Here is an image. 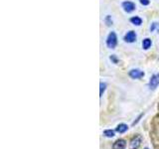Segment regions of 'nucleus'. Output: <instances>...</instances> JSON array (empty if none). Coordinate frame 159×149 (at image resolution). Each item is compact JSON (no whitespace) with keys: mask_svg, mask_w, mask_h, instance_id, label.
<instances>
[{"mask_svg":"<svg viewBox=\"0 0 159 149\" xmlns=\"http://www.w3.org/2000/svg\"><path fill=\"white\" fill-rule=\"evenodd\" d=\"M99 87H101V88H99V97H102V94L104 93V91H106V88H107V84L106 83H101L99 84Z\"/></svg>","mask_w":159,"mask_h":149,"instance_id":"nucleus-13","label":"nucleus"},{"mask_svg":"<svg viewBox=\"0 0 159 149\" xmlns=\"http://www.w3.org/2000/svg\"><path fill=\"white\" fill-rule=\"evenodd\" d=\"M149 31L152 33H157L159 34V22L157 21H153L150 26H149Z\"/></svg>","mask_w":159,"mask_h":149,"instance_id":"nucleus-9","label":"nucleus"},{"mask_svg":"<svg viewBox=\"0 0 159 149\" xmlns=\"http://www.w3.org/2000/svg\"><path fill=\"white\" fill-rule=\"evenodd\" d=\"M144 149H149V148H144Z\"/></svg>","mask_w":159,"mask_h":149,"instance_id":"nucleus-18","label":"nucleus"},{"mask_svg":"<svg viewBox=\"0 0 159 149\" xmlns=\"http://www.w3.org/2000/svg\"><path fill=\"white\" fill-rule=\"evenodd\" d=\"M159 86V74H154L153 76L149 79L148 88L150 91H154Z\"/></svg>","mask_w":159,"mask_h":149,"instance_id":"nucleus-5","label":"nucleus"},{"mask_svg":"<svg viewBox=\"0 0 159 149\" xmlns=\"http://www.w3.org/2000/svg\"><path fill=\"white\" fill-rule=\"evenodd\" d=\"M141 143H142V137H141V135L137 134V135H135L130 140V143H129V149H138L140 147Z\"/></svg>","mask_w":159,"mask_h":149,"instance_id":"nucleus-3","label":"nucleus"},{"mask_svg":"<svg viewBox=\"0 0 159 149\" xmlns=\"http://www.w3.org/2000/svg\"><path fill=\"white\" fill-rule=\"evenodd\" d=\"M127 129H128L127 124H125V123H120V124H118V125L116 126V131L118 132V133H120V134H122L124 132H126Z\"/></svg>","mask_w":159,"mask_h":149,"instance_id":"nucleus-10","label":"nucleus"},{"mask_svg":"<svg viewBox=\"0 0 159 149\" xmlns=\"http://www.w3.org/2000/svg\"><path fill=\"white\" fill-rule=\"evenodd\" d=\"M144 72L141 71L139 69H131L130 71L128 72V76L130 77L133 79H142L144 77Z\"/></svg>","mask_w":159,"mask_h":149,"instance_id":"nucleus-6","label":"nucleus"},{"mask_svg":"<svg viewBox=\"0 0 159 149\" xmlns=\"http://www.w3.org/2000/svg\"><path fill=\"white\" fill-rule=\"evenodd\" d=\"M121 7L124 10V12L131 13V12H133L134 10L136 9V5H135V3L132 2V1H129V0H125V1H123L121 3Z\"/></svg>","mask_w":159,"mask_h":149,"instance_id":"nucleus-2","label":"nucleus"},{"mask_svg":"<svg viewBox=\"0 0 159 149\" xmlns=\"http://www.w3.org/2000/svg\"><path fill=\"white\" fill-rule=\"evenodd\" d=\"M141 45H142V49H143V50H148V49H150L151 46H152V41H151V39H150V38H145V39H143Z\"/></svg>","mask_w":159,"mask_h":149,"instance_id":"nucleus-8","label":"nucleus"},{"mask_svg":"<svg viewBox=\"0 0 159 149\" xmlns=\"http://www.w3.org/2000/svg\"><path fill=\"white\" fill-rule=\"evenodd\" d=\"M143 115H144V113H141V114H140V115H139V116H138V117L136 118V120H134V121H133V123H132V125L134 126V125H135V124H137V123H138L139 121H140V118H141V117H142Z\"/></svg>","mask_w":159,"mask_h":149,"instance_id":"nucleus-16","label":"nucleus"},{"mask_svg":"<svg viewBox=\"0 0 159 149\" xmlns=\"http://www.w3.org/2000/svg\"><path fill=\"white\" fill-rule=\"evenodd\" d=\"M130 22H131V24L134 25V26H140L142 24V19L139 16H132L130 18Z\"/></svg>","mask_w":159,"mask_h":149,"instance_id":"nucleus-11","label":"nucleus"},{"mask_svg":"<svg viewBox=\"0 0 159 149\" xmlns=\"http://www.w3.org/2000/svg\"><path fill=\"white\" fill-rule=\"evenodd\" d=\"M139 2H140V4L143 5V6H147V5H149V3H150V0H139Z\"/></svg>","mask_w":159,"mask_h":149,"instance_id":"nucleus-15","label":"nucleus"},{"mask_svg":"<svg viewBox=\"0 0 159 149\" xmlns=\"http://www.w3.org/2000/svg\"><path fill=\"white\" fill-rule=\"evenodd\" d=\"M103 135L106 137L111 138L116 135V132H114V130H111V129H106V130H103Z\"/></svg>","mask_w":159,"mask_h":149,"instance_id":"nucleus-12","label":"nucleus"},{"mask_svg":"<svg viewBox=\"0 0 159 149\" xmlns=\"http://www.w3.org/2000/svg\"><path fill=\"white\" fill-rule=\"evenodd\" d=\"M109 59H111V61L113 62L114 64H116V63L118 62V60H117V58L116 57V55H111V56L109 57Z\"/></svg>","mask_w":159,"mask_h":149,"instance_id":"nucleus-17","label":"nucleus"},{"mask_svg":"<svg viewBox=\"0 0 159 149\" xmlns=\"http://www.w3.org/2000/svg\"><path fill=\"white\" fill-rule=\"evenodd\" d=\"M104 23L107 24V26H111L112 25V18H111V15H107L106 17H104Z\"/></svg>","mask_w":159,"mask_h":149,"instance_id":"nucleus-14","label":"nucleus"},{"mask_svg":"<svg viewBox=\"0 0 159 149\" xmlns=\"http://www.w3.org/2000/svg\"><path fill=\"white\" fill-rule=\"evenodd\" d=\"M117 35L116 32H113L111 31V33H109L107 35V40H106V44H107V46L109 48V49H114L116 46H117Z\"/></svg>","mask_w":159,"mask_h":149,"instance_id":"nucleus-1","label":"nucleus"},{"mask_svg":"<svg viewBox=\"0 0 159 149\" xmlns=\"http://www.w3.org/2000/svg\"><path fill=\"white\" fill-rule=\"evenodd\" d=\"M136 39H137V35H136L135 31H133V30L128 31L125 35H124V37H123L124 42L128 43V44H132L134 42H136Z\"/></svg>","mask_w":159,"mask_h":149,"instance_id":"nucleus-4","label":"nucleus"},{"mask_svg":"<svg viewBox=\"0 0 159 149\" xmlns=\"http://www.w3.org/2000/svg\"><path fill=\"white\" fill-rule=\"evenodd\" d=\"M125 148H126V141L124 139H117L112 144V149H125Z\"/></svg>","mask_w":159,"mask_h":149,"instance_id":"nucleus-7","label":"nucleus"}]
</instances>
